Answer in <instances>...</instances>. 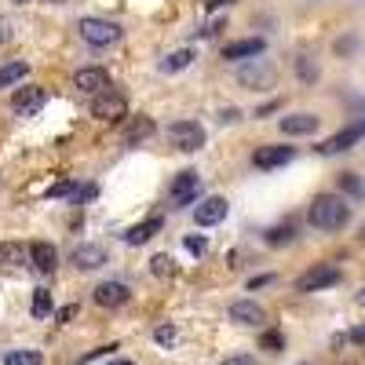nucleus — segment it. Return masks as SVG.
<instances>
[{"instance_id":"f257e3e1","label":"nucleus","mask_w":365,"mask_h":365,"mask_svg":"<svg viewBox=\"0 0 365 365\" xmlns=\"http://www.w3.org/2000/svg\"><path fill=\"white\" fill-rule=\"evenodd\" d=\"M347 219H351V204L340 194H318L307 209V223L314 230H343Z\"/></svg>"},{"instance_id":"f03ea898","label":"nucleus","mask_w":365,"mask_h":365,"mask_svg":"<svg viewBox=\"0 0 365 365\" xmlns=\"http://www.w3.org/2000/svg\"><path fill=\"white\" fill-rule=\"evenodd\" d=\"M81 37L91 44V47H110V44H117L124 29L114 22V19H81Z\"/></svg>"},{"instance_id":"7ed1b4c3","label":"nucleus","mask_w":365,"mask_h":365,"mask_svg":"<svg viewBox=\"0 0 365 365\" xmlns=\"http://www.w3.org/2000/svg\"><path fill=\"white\" fill-rule=\"evenodd\" d=\"M168 142L183 154H198L204 147V128L198 121H176V124H168Z\"/></svg>"},{"instance_id":"20e7f679","label":"nucleus","mask_w":365,"mask_h":365,"mask_svg":"<svg viewBox=\"0 0 365 365\" xmlns=\"http://www.w3.org/2000/svg\"><path fill=\"white\" fill-rule=\"evenodd\" d=\"M340 281V271L332 263H314L311 271H304L296 278V292H318V289H329V285Z\"/></svg>"},{"instance_id":"39448f33","label":"nucleus","mask_w":365,"mask_h":365,"mask_svg":"<svg viewBox=\"0 0 365 365\" xmlns=\"http://www.w3.org/2000/svg\"><path fill=\"white\" fill-rule=\"evenodd\" d=\"M274 77L278 73H274V66L267 59H252L248 66L237 70V81H241L245 88H252V91H267V88L274 84Z\"/></svg>"},{"instance_id":"423d86ee","label":"nucleus","mask_w":365,"mask_h":365,"mask_svg":"<svg viewBox=\"0 0 365 365\" xmlns=\"http://www.w3.org/2000/svg\"><path fill=\"white\" fill-rule=\"evenodd\" d=\"M91 114L103 117V121H121L124 114H128V99H124L121 91L106 88L103 95H95V99H91Z\"/></svg>"},{"instance_id":"0eeeda50","label":"nucleus","mask_w":365,"mask_h":365,"mask_svg":"<svg viewBox=\"0 0 365 365\" xmlns=\"http://www.w3.org/2000/svg\"><path fill=\"white\" fill-rule=\"evenodd\" d=\"M227 212H230L227 198L212 194V198H204L198 209H194V223H198V227H219V223L227 219Z\"/></svg>"},{"instance_id":"6e6552de","label":"nucleus","mask_w":365,"mask_h":365,"mask_svg":"<svg viewBox=\"0 0 365 365\" xmlns=\"http://www.w3.org/2000/svg\"><path fill=\"white\" fill-rule=\"evenodd\" d=\"M362 135H365V121H355V124H347L343 132L329 135V139L322 142V147H318V154H325V157H332V154H343V150H351Z\"/></svg>"},{"instance_id":"1a4fd4ad","label":"nucleus","mask_w":365,"mask_h":365,"mask_svg":"<svg viewBox=\"0 0 365 365\" xmlns=\"http://www.w3.org/2000/svg\"><path fill=\"white\" fill-rule=\"evenodd\" d=\"M44 103H47V91H44V88H19V91L11 95V110H15L19 117H33V114H40Z\"/></svg>"},{"instance_id":"9d476101","label":"nucleus","mask_w":365,"mask_h":365,"mask_svg":"<svg viewBox=\"0 0 365 365\" xmlns=\"http://www.w3.org/2000/svg\"><path fill=\"white\" fill-rule=\"evenodd\" d=\"M73 84L81 88V91H88L91 99H95V95H103V91L110 88V73H106L103 66H84V70L73 73Z\"/></svg>"},{"instance_id":"9b49d317","label":"nucleus","mask_w":365,"mask_h":365,"mask_svg":"<svg viewBox=\"0 0 365 365\" xmlns=\"http://www.w3.org/2000/svg\"><path fill=\"white\" fill-rule=\"evenodd\" d=\"M70 260H73L77 271H99V267H106V248L95 245V241H84V245L73 248Z\"/></svg>"},{"instance_id":"f8f14e48","label":"nucleus","mask_w":365,"mask_h":365,"mask_svg":"<svg viewBox=\"0 0 365 365\" xmlns=\"http://www.w3.org/2000/svg\"><path fill=\"white\" fill-rule=\"evenodd\" d=\"M201 194V179H198V172H179L176 183H172V204H190V201H198Z\"/></svg>"},{"instance_id":"ddd939ff","label":"nucleus","mask_w":365,"mask_h":365,"mask_svg":"<svg viewBox=\"0 0 365 365\" xmlns=\"http://www.w3.org/2000/svg\"><path fill=\"white\" fill-rule=\"evenodd\" d=\"M95 304L99 307H121V304H128V285L124 281H103V285H95Z\"/></svg>"},{"instance_id":"4468645a","label":"nucleus","mask_w":365,"mask_h":365,"mask_svg":"<svg viewBox=\"0 0 365 365\" xmlns=\"http://www.w3.org/2000/svg\"><path fill=\"white\" fill-rule=\"evenodd\" d=\"M292 157H296L292 147H260L252 154V165L256 168H281V165H289Z\"/></svg>"},{"instance_id":"2eb2a0df","label":"nucleus","mask_w":365,"mask_h":365,"mask_svg":"<svg viewBox=\"0 0 365 365\" xmlns=\"http://www.w3.org/2000/svg\"><path fill=\"white\" fill-rule=\"evenodd\" d=\"M230 322H237V325H263L267 311L256 304V299H237V304H230Z\"/></svg>"},{"instance_id":"dca6fc26","label":"nucleus","mask_w":365,"mask_h":365,"mask_svg":"<svg viewBox=\"0 0 365 365\" xmlns=\"http://www.w3.org/2000/svg\"><path fill=\"white\" fill-rule=\"evenodd\" d=\"M29 263H33L37 271L52 274L55 267H59V248H55V245H47V241H37V245H29Z\"/></svg>"},{"instance_id":"f3484780","label":"nucleus","mask_w":365,"mask_h":365,"mask_svg":"<svg viewBox=\"0 0 365 365\" xmlns=\"http://www.w3.org/2000/svg\"><path fill=\"white\" fill-rule=\"evenodd\" d=\"M281 132L285 135H311V132H318V117L314 114H289V117H281Z\"/></svg>"},{"instance_id":"a211bd4d","label":"nucleus","mask_w":365,"mask_h":365,"mask_svg":"<svg viewBox=\"0 0 365 365\" xmlns=\"http://www.w3.org/2000/svg\"><path fill=\"white\" fill-rule=\"evenodd\" d=\"M263 40L260 37H248V40H234V44H227L223 47V59H230V62H237V59H252V55H263Z\"/></svg>"},{"instance_id":"6ab92c4d","label":"nucleus","mask_w":365,"mask_h":365,"mask_svg":"<svg viewBox=\"0 0 365 365\" xmlns=\"http://www.w3.org/2000/svg\"><path fill=\"white\" fill-rule=\"evenodd\" d=\"M161 230V216H154V219H142V223H135L132 230H124V241L128 245H147L150 237Z\"/></svg>"},{"instance_id":"aec40b11","label":"nucleus","mask_w":365,"mask_h":365,"mask_svg":"<svg viewBox=\"0 0 365 365\" xmlns=\"http://www.w3.org/2000/svg\"><path fill=\"white\" fill-rule=\"evenodd\" d=\"M26 77H29V62L11 59V62H4V66H0V88H11V84L26 81Z\"/></svg>"},{"instance_id":"412c9836","label":"nucleus","mask_w":365,"mask_h":365,"mask_svg":"<svg viewBox=\"0 0 365 365\" xmlns=\"http://www.w3.org/2000/svg\"><path fill=\"white\" fill-rule=\"evenodd\" d=\"M190 62H194V47H176V52H168L161 59V70L165 73H179V70L190 66Z\"/></svg>"},{"instance_id":"4be33fe9","label":"nucleus","mask_w":365,"mask_h":365,"mask_svg":"<svg viewBox=\"0 0 365 365\" xmlns=\"http://www.w3.org/2000/svg\"><path fill=\"white\" fill-rule=\"evenodd\" d=\"M150 132H154V117H132L128 124H124V142L135 147V142H142Z\"/></svg>"},{"instance_id":"5701e85b","label":"nucleus","mask_w":365,"mask_h":365,"mask_svg":"<svg viewBox=\"0 0 365 365\" xmlns=\"http://www.w3.org/2000/svg\"><path fill=\"white\" fill-rule=\"evenodd\" d=\"M150 271H154L157 278H176L179 267H176V260H172L168 252H157V256L150 260Z\"/></svg>"},{"instance_id":"b1692460","label":"nucleus","mask_w":365,"mask_h":365,"mask_svg":"<svg viewBox=\"0 0 365 365\" xmlns=\"http://www.w3.org/2000/svg\"><path fill=\"white\" fill-rule=\"evenodd\" d=\"M29 311H33V318H47V314H52V292H47V289H33Z\"/></svg>"},{"instance_id":"393cba45","label":"nucleus","mask_w":365,"mask_h":365,"mask_svg":"<svg viewBox=\"0 0 365 365\" xmlns=\"http://www.w3.org/2000/svg\"><path fill=\"white\" fill-rule=\"evenodd\" d=\"M154 340L161 343V347H176L179 343V325L176 322H161V325L154 329Z\"/></svg>"},{"instance_id":"a878e982","label":"nucleus","mask_w":365,"mask_h":365,"mask_svg":"<svg viewBox=\"0 0 365 365\" xmlns=\"http://www.w3.org/2000/svg\"><path fill=\"white\" fill-rule=\"evenodd\" d=\"M4 365H44V355L40 351H8L4 355Z\"/></svg>"},{"instance_id":"bb28decb","label":"nucleus","mask_w":365,"mask_h":365,"mask_svg":"<svg viewBox=\"0 0 365 365\" xmlns=\"http://www.w3.org/2000/svg\"><path fill=\"white\" fill-rule=\"evenodd\" d=\"M0 260H8V263H29V248L8 241V245H0Z\"/></svg>"},{"instance_id":"cd10ccee","label":"nucleus","mask_w":365,"mask_h":365,"mask_svg":"<svg viewBox=\"0 0 365 365\" xmlns=\"http://www.w3.org/2000/svg\"><path fill=\"white\" fill-rule=\"evenodd\" d=\"M292 234H296V227H292V223L271 227V230H267V245H285V241H292Z\"/></svg>"},{"instance_id":"c85d7f7f","label":"nucleus","mask_w":365,"mask_h":365,"mask_svg":"<svg viewBox=\"0 0 365 365\" xmlns=\"http://www.w3.org/2000/svg\"><path fill=\"white\" fill-rule=\"evenodd\" d=\"M340 186H343L351 198H365V183L355 176V172H340Z\"/></svg>"},{"instance_id":"c756f323","label":"nucleus","mask_w":365,"mask_h":365,"mask_svg":"<svg viewBox=\"0 0 365 365\" xmlns=\"http://www.w3.org/2000/svg\"><path fill=\"white\" fill-rule=\"evenodd\" d=\"M260 347H263V351H271V355H281L285 351V336H281V332H263V336H260Z\"/></svg>"},{"instance_id":"7c9ffc66","label":"nucleus","mask_w":365,"mask_h":365,"mask_svg":"<svg viewBox=\"0 0 365 365\" xmlns=\"http://www.w3.org/2000/svg\"><path fill=\"white\" fill-rule=\"evenodd\" d=\"M183 245H186L190 256H209V237H204V234H190Z\"/></svg>"},{"instance_id":"2f4dec72","label":"nucleus","mask_w":365,"mask_h":365,"mask_svg":"<svg viewBox=\"0 0 365 365\" xmlns=\"http://www.w3.org/2000/svg\"><path fill=\"white\" fill-rule=\"evenodd\" d=\"M95 194H99V186H95V183H84V186H73L70 201H73V204H81V201H91Z\"/></svg>"},{"instance_id":"473e14b6","label":"nucleus","mask_w":365,"mask_h":365,"mask_svg":"<svg viewBox=\"0 0 365 365\" xmlns=\"http://www.w3.org/2000/svg\"><path fill=\"white\" fill-rule=\"evenodd\" d=\"M296 73L304 77V81H314V77H318V66H314V59H311V55H304V59L296 62Z\"/></svg>"},{"instance_id":"72a5a7b5","label":"nucleus","mask_w":365,"mask_h":365,"mask_svg":"<svg viewBox=\"0 0 365 365\" xmlns=\"http://www.w3.org/2000/svg\"><path fill=\"white\" fill-rule=\"evenodd\" d=\"M73 194V183L70 179H62V183H55L52 190H47V198H70Z\"/></svg>"},{"instance_id":"f704fd0d","label":"nucleus","mask_w":365,"mask_h":365,"mask_svg":"<svg viewBox=\"0 0 365 365\" xmlns=\"http://www.w3.org/2000/svg\"><path fill=\"white\" fill-rule=\"evenodd\" d=\"M73 314H77V304H70V307H62V311H55V322H59V325H66V322L73 318Z\"/></svg>"},{"instance_id":"c9c22d12","label":"nucleus","mask_w":365,"mask_h":365,"mask_svg":"<svg viewBox=\"0 0 365 365\" xmlns=\"http://www.w3.org/2000/svg\"><path fill=\"white\" fill-rule=\"evenodd\" d=\"M223 365H256V358H248V355H230V358H223Z\"/></svg>"},{"instance_id":"e433bc0d","label":"nucleus","mask_w":365,"mask_h":365,"mask_svg":"<svg viewBox=\"0 0 365 365\" xmlns=\"http://www.w3.org/2000/svg\"><path fill=\"white\" fill-rule=\"evenodd\" d=\"M110 351H117V347H99V351H91V355H84V358H81V365H91L95 358H103V355H110Z\"/></svg>"},{"instance_id":"4c0bfd02","label":"nucleus","mask_w":365,"mask_h":365,"mask_svg":"<svg viewBox=\"0 0 365 365\" xmlns=\"http://www.w3.org/2000/svg\"><path fill=\"white\" fill-rule=\"evenodd\" d=\"M271 281H274V274H260V278L248 281V289H263V285H271Z\"/></svg>"},{"instance_id":"58836bf2","label":"nucleus","mask_w":365,"mask_h":365,"mask_svg":"<svg viewBox=\"0 0 365 365\" xmlns=\"http://www.w3.org/2000/svg\"><path fill=\"white\" fill-rule=\"evenodd\" d=\"M219 29H223V19H219V22H212V26H204V29H198V33H201V37H216Z\"/></svg>"},{"instance_id":"ea45409f","label":"nucleus","mask_w":365,"mask_h":365,"mask_svg":"<svg viewBox=\"0 0 365 365\" xmlns=\"http://www.w3.org/2000/svg\"><path fill=\"white\" fill-rule=\"evenodd\" d=\"M351 340H355V343H365V325H358V329H351Z\"/></svg>"},{"instance_id":"a19ab883","label":"nucleus","mask_w":365,"mask_h":365,"mask_svg":"<svg viewBox=\"0 0 365 365\" xmlns=\"http://www.w3.org/2000/svg\"><path fill=\"white\" fill-rule=\"evenodd\" d=\"M106 365H135V362H128V358H110Z\"/></svg>"},{"instance_id":"79ce46f5","label":"nucleus","mask_w":365,"mask_h":365,"mask_svg":"<svg viewBox=\"0 0 365 365\" xmlns=\"http://www.w3.org/2000/svg\"><path fill=\"white\" fill-rule=\"evenodd\" d=\"M219 4H230V0H204V8H219Z\"/></svg>"},{"instance_id":"37998d69","label":"nucleus","mask_w":365,"mask_h":365,"mask_svg":"<svg viewBox=\"0 0 365 365\" xmlns=\"http://www.w3.org/2000/svg\"><path fill=\"white\" fill-rule=\"evenodd\" d=\"M358 304H365V289H362V292H358Z\"/></svg>"},{"instance_id":"c03bdc74","label":"nucleus","mask_w":365,"mask_h":365,"mask_svg":"<svg viewBox=\"0 0 365 365\" xmlns=\"http://www.w3.org/2000/svg\"><path fill=\"white\" fill-rule=\"evenodd\" d=\"M47 4H62V0H47Z\"/></svg>"},{"instance_id":"a18cd8bd","label":"nucleus","mask_w":365,"mask_h":365,"mask_svg":"<svg viewBox=\"0 0 365 365\" xmlns=\"http://www.w3.org/2000/svg\"><path fill=\"white\" fill-rule=\"evenodd\" d=\"M19 4H26V0H19Z\"/></svg>"},{"instance_id":"49530a36","label":"nucleus","mask_w":365,"mask_h":365,"mask_svg":"<svg viewBox=\"0 0 365 365\" xmlns=\"http://www.w3.org/2000/svg\"><path fill=\"white\" fill-rule=\"evenodd\" d=\"M299 365H307V362H299Z\"/></svg>"}]
</instances>
